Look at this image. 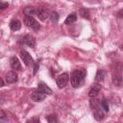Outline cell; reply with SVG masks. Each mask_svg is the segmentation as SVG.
<instances>
[{
  "mask_svg": "<svg viewBox=\"0 0 123 123\" xmlns=\"http://www.w3.org/2000/svg\"><path fill=\"white\" fill-rule=\"evenodd\" d=\"M100 106L102 108V110L106 112H108L110 111V108H109V103H108V100L106 99H103L101 102H100Z\"/></svg>",
  "mask_w": 123,
  "mask_h": 123,
  "instance_id": "16",
  "label": "cell"
},
{
  "mask_svg": "<svg viewBox=\"0 0 123 123\" xmlns=\"http://www.w3.org/2000/svg\"><path fill=\"white\" fill-rule=\"evenodd\" d=\"M104 77H105V72L102 70V69H99L96 73V78L95 80L98 81V82H102L104 80Z\"/></svg>",
  "mask_w": 123,
  "mask_h": 123,
  "instance_id": "17",
  "label": "cell"
},
{
  "mask_svg": "<svg viewBox=\"0 0 123 123\" xmlns=\"http://www.w3.org/2000/svg\"><path fill=\"white\" fill-rule=\"evenodd\" d=\"M4 86V80H3V78H1V86Z\"/></svg>",
  "mask_w": 123,
  "mask_h": 123,
  "instance_id": "27",
  "label": "cell"
},
{
  "mask_svg": "<svg viewBox=\"0 0 123 123\" xmlns=\"http://www.w3.org/2000/svg\"><path fill=\"white\" fill-rule=\"evenodd\" d=\"M38 67H39V62L37 61V62H35V65H34V71H33V74H34V75H35V74L37 72Z\"/></svg>",
  "mask_w": 123,
  "mask_h": 123,
  "instance_id": "22",
  "label": "cell"
},
{
  "mask_svg": "<svg viewBox=\"0 0 123 123\" xmlns=\"http://www.w3.org/2000/svg\"><path fill=\"white\" fill-rule=\"evenodd\" d=\"M10 28L13 32L18 31L21 28V22L18 19H12V20L10 21Z\"/></svg>",
  "mask_w": 123,
  "mask_h": 123,
  "instance_id": "14",
  "label": "cell"
},
{
  "mask_svg": "<svg viewBox=\"0 0 123 123\" xmlns=\"http://www.w3.org/2000/svg\"><path fill=\"white\" fill-rule=\"evenodd\" d=\"M116 16L119 17V18H123V9H121V10H119V11L117 12Z\"/></svg>",
  "mask_w": 123,
  "mask_h": 123,
  "instance_id": "24",
  "label": "cell"
},
{
  "mask_svg": "<svg viewBox=\"0 0 123 123\" xmlns=\"http://www.w3.org/2000/svg\"><path fill=\"white\" fill-rule=\"evenodd\" d=\"M80 14L82 15V17L86 18V19H89V12H88V11H87L86 9L82 8V9L80 10Z\"/></svg>",
  "mask_w": 123,
  "mask_h": 123,
  "instance_id": "20",
  "label": "cell"
},
{
  "mask_svg": "<svg viewBox=\"0 0 123 123\" xmlns=\"http://www.w3.org/2000/svg\"><path fill=\"white\" fill-rule=\"evenodd\" d=\"M93 117L97 121H102L104 119V111L102 110V108L95 109V111L93 112Z\"/></svg>",
  "mask_w": 123,
  "mask_h": 123,
  "instance_id": "13",
  "label": "cell"
},
{
  "mask_svg": "<svg viewBox=\"0 0 123 123\" xmlns=\"http://www.w3.org/2000/svg\"><path fill=\"white\" fill-rule=\"evenodd\" d=\"M33 121H37V122H39V119H38V118H33V119H30V120H28L27 122H33Z\"/></svg>",
  "mask_w": 123,
  "mask_h": 123,
  "instance_id": "26",
  "label": "cell"
},
{
  "mask_svg": "<svg viewBox=\"0 0 123 123\" xmlns=\"http://www.w3.org/2000/svg\"><path fill=\"white\" fill-rule=\"evenodd\" d=\"M24 23L27 27L33 29L34 31H38L40 29V24L33 17V16H25Z\"/></svg>",
  "mask_w": 123,
  "mask_h": 123,
  "instance_id": "2",
  "label": "cell"
},
{
  "mask_svg": "<svg viewBox=\"0 0 123 123\" xmlns=\"http://www.w3.org/2000/svg\"><path fill=\"white\" fill-rule=\"evenodd\" d=\"M18 76L14 71H8L5 74V81L7 84H15L17 82Z\"/></svg>",
  "mask_w": 123,
  "mask_h": 123,
  "instance_id": "6",
  "label": "cell"
},
{
  "mask_svg": "<svg viewBox=\"0 0 123 123\" xmlns=\"http://www.w3.org/2000/svg\"><path fill=\"white\" fill-rule=\"evenodd\" d=\"M20 57H21L23 62H24V64H25L26 66L30 67V66H32V65L34 64V60H33V58L31 57V55H30L27 51L21 50V51H20Z\"/></svg>",
  "mask_w": 123,
  "mask_h": 123,
  "instance_id": "5",
  "label": "cell"
},
{
  "mask_svg": "<svg viewBox=\"0 0 123 123\" xmlns=\"http://www.w3.org/2000/svg\"><path fill=\"white\" fill-rule=\"evenodd\" d=\"M77 21V15L76 13H70L69 15H67V17L65 18L64 20V23L65 24H72L74 22Z\"/></svg>",
  "mask_w": 123,
  "mask_h": 123,
  "instance_id": "15",
  "label": "cell"
},
{
  "mask_svg": "<svg viewBox=\"0 0 123 123\" xmlns=\"http://www.w3.org/2000/svg\"><path fill=\"white\" fill-rule=\"evenodd\" d=\"M86 70L84 69H76L72 72L71 76H70V83L71 86L74 88H78L80 87L84 82H85V78H86Z\"/></svg>",
  "mask_w": 123,
  "mask_h": 123,
  "instance_id": "1",
  "label": "cell"
},
{
  "mask_svg": "<svg viewBox=\"0 0 123 123\" xmlns=\"http://www.w3.org/2000/svg\"><path fill=\"white\" fill-rule=\"evenodd\" d=\"M50 18H51V21L54 22V23H57L59 21V18H60V15L57 12H52L50 13Z\"/></svg>",
  "mask_w": 123,
  "mask_h": 123,
  "instance_id": "18",
  "label": "cell"
},
{
  "mask_svg": "<svg viewBox=\"0 0 123 123\" xmlns=\"http://www.w3.org/2000/svg\"><path fill=\"white\" fill-rule=\"evenodd\" d=\"M18 43L19 44H23V45H27L29 47L34 48L35 45H36V40H35V38L31 35H25V36H23L18 40Z\"/></svg>",
  "mask_w": 123,
  "mask_h": 123,
  "instance_id": "3",
  "label": "cell"
},
{
  "mask_svg": "<svg viewBox=\"0 0 123 123\" xmlns=\"http://www.w3.org/2000/svg\"><path fill=\"white\" fill-rule=\"evenodd\" d=\"M5 118H6V114H5L4 111H1V115H0V119H1V120H4Z\"/></svg>",
  "mask_w": 123,
  "mask_h": 123,
  "instance_id": "25",
  "label": "cell"
},
{
  "mask_svg": "<svg viewBox=\"0 0 123 123\" xmlns=\"http://www.w3.org/2000/svg\"><path fill=\"white\" fill-rule=\"evenodd\" d=\"M8 6H9V4L8 3H5V2H1V4H0V9L1 10H5L6 8H8Z\"/></svg>",
  "mask_w": 123,
  "mask_h": 123,
  "instance_id": "23",
  "label": "cell"
},
{
  "mask_svg": "<svg viewBox=\"0 0 123 123\" xmlns=\"http://www.w3.org/2000/svg\"><path fill=\"white\" fill-rule=\"evenodd\" d=\"M69 80V76L66 72L64 73H62L61 75H59L57 77V80H56V83H57V86L59 88H63L66 85H67V82Z\"/></svg>",
  "mask_w": 123,
  "mask_h": 123,
  "instance_id": "4",
  "label": "cell"
},
{
  "mask_svg": "<svg viewBox=\"0 0 123 123\" xmlns=\"http://www.w3.org/2000/svg\"><path fill=\"white\" fill-rule=\"evenodd\" d=\"M37 12H38V9L34 6H28L23 9V13L26 16H34V15L37 14Z\"/></svg>",
  "mask_w": 123,
  "mask_h": 123,
  "instance_id": "8",
  "label": "cell"
},
{
  "mask_svg": "<svg viewBox=\"0 0 123 123\" xmlns=\"http://www.w3.org/2000/svg\"><path fill=\"white\" fill-rule=\"evenodd\" d=\"M101 87H102V86H101L100 84H94V85L91 86V88L89 89V91H88V96H89L90 98L96 97V96L98 95V93L100 92Z\"/></svg>",
  "mask_w": 123,
  "mask_h": 123,
  "instance_id": "9",
  "label": "cell"
},
{
  "mask_svg": "<svg viewBox=\"0 0 123 123\" xmlns=\"http://www.w3.org/2000/svg\"><path fill=\"white\" fill-rule=\"evenodd\" d=\"M46 97V93L38 90V91H34L31 93V98L35 102H42Z\"/></svg>",
  "mask_w": 123,
  "mask_h": 123,
  "instance_id": "7",
  "label": "cell"
},
{
  "mask_svg": "<svg viewBox=\"0 0 123 123\" xmlns=\"http://www.w3.org/2000/svg\"><path fill=\"white\" fill-rule=\"evenodd\" d=\"M47 121L49 123H54V122H58V117H57V114H49L47 116Z\"/></svg>",
  "mask_w": 123,
  "mask_h": 123,
  "instance_id": "21",
  "label": "cell"
},
{
  "mask_svg": "<svg viewBox=\"0 0 123 123\" xmlns=\"http://www.w3.org/2000/svg\"><path fill=\"white\" fill-rule=\"evenodd\" d=\"M10 64H11V67H12L13 70H20V68H21L20 62H19V60H18L16 57H12V58H11V60H10Z\"/></svg>",
  "mask_w": 123,
  "mask_h": 123,
  "instance_id": "11",
  "label": "cell"
},
{
  "mask_svg": "<svg viewBox=\"0 0 123 123\" xmlns=\"http://www.w3.org/2000/svg\"><path fill=\"white\" fill-rule=\"evenodd\" d=\"M37 15L39 18V20H41V21L46 20L48 18V16H50L49 15V12H48V10L45 9V8H39Z\"/></svg>",
  "mask_w": 123,
  "mask_h": 123,
  "instance_id": "10",
  "label": "cell"
},
{
  "mask_svg": "<svg viewBox=\"0 0 123 123\" xmlns=\"http://www.w3.org/2000/svg\"><path fill=\"white\" fill-rule=\"evenodd\" d=\"M100 105V101L98 99H95V97H92L90 99V106H91V109H97L98 106Z\"/></svg>",
  "mask_w": 123,
  "mask_h": 123,
  "instance_id": "19",
  "label": "cell"
},
{
  "mask_svg": "<svg viewBox=\"0 0 123 123\" xmlns=\"http://www.w3.org/2000/svg\"><path fill=\"white\" fill-rule=\"evenodd\" d=\"M37 88H38V90H40V91H42V92H44V93H46V94H48V95L52 94V89H51L45 83H43V82L38 83Z\"/></svg>",
  "mask_w": 123,
  "mask_h": 123,
  "instance_id": "12",
  "label": "cell"
}]
</instances>
